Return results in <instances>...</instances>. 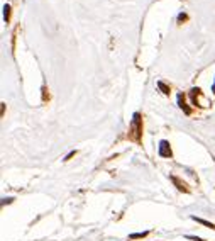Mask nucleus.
<instances>
[{
  "mask_svg": "<svg viewBox=\"0 0 215 241\" xmlns=\"http://www.w3.org/2000/svg\"><path fill=\"white\" fill-rule=\"evenodd\" d=\"M132 132L135 134V139L141 138L142 128H141V116H139V114H134V119H132Z\"/></svg>",
  "mask_w": 215,
  "mask_h": 241,
  "instance_id": "1",
  "label": "nucleus"
},
{
  "mask_svg": "<svg viewBox=\"0 0 215 241\" xmlns=\"http://www.w3.org/2000/svg\"><path fill=\"white\" fill-rule=\"evenodd\" d=\"M159 155H161V156H164V158L171 156V148H169L168 141H161L159 143Z\"/></svg>",
  "mask_w": 215,
  "mask_h": 241,
  "instance_id": "2",
  "label": "nucleus"
},
{
  "mask_svg": "<svg viewBox=\"0 0 215 241\" xmlns=\"http://www.w3.org/2000/svg\"><path fill=\"white\" fill-rule=\"evenodd\" d=\"M178 105L181 107L183 110H185V114H191V110H190V107H188V105H186V104H185V97H183L181 94L178 95Z\"/></svg>",
  "mask_w": 215,
  "mask_h": 241,
  "instance_id": "3",
  "label": "nucleus"
},
{
  "mask_svg": "<svg viewBox=\"0 0 215 241\" xmlns=\"http://www.w3.org/2000/svg\"><path fill=\"white\" fill-rule=\"evenodd\" d=\"M171 180H173V183H176V187H178V189L181 190V192H188L186 185H185V183H181V182H180V180L176 178V177H171Z\"/></svg>",
  "mask_w": 215,
  "mask_h": 241,
  "instance_id": "4",
  "label": "nucleus"
},
{
  "mask_svg": "<svg viewBox=\"0 0 215 241\" xmlns=\"http://www.w3.org/2000/svg\"><path fill=\"white\" fill-rule=\"evenodd\" d=\"M9 17H10V7H9V5H4V19L9 21Z\"/></svg>",
  "mask_w": 215,
  "mask_h": 241,
  "instance_id": "5",
  "label": "nucleus"
},
{
  "mask_svg": "<svg viewBox=\"0 0 215 241\" xmlns=\"http://www.w3.org/2000/svg\"><path fill=\"white\" fill-rule=\"evenodd\" d=\"M158 87H159L161 90H163V94H169V88L166 87V85H164L163 82H158Z\"/></svg>",
  "mask_w": 215,
  "mask_h": 241,
  "instance_id": "6",
  "label": "nucleus"
},
{
  "mask_svg": "<svg viewBox=\"0 0 215 241\" xmlns=\"http://www.w3.org/2000/svg\"><path fill=\"white\" fill-rule=\"evenodd\" d=\"M144 236H147V233H135V234H131V239H137V238H144Z\"/></svg>",
  "mask_w": 215,
  "mask_h": 241,
  "instance_id": "7",
  "label": "nucleus"
},
{
  "mask_svg": "<svg viewBox=\"0 0 215 241\" xmlns=\"http://www.w3.org/2000/svg\"><path fill=\"white\" fill-rule=\"evenodd\" d=\"M12 201H14L12 197H9V199H4V202H2V204H4V205H5V204H10Z\"/></svg>",
  "mask_w": 215,
  "mask_h": 241,
  "instance_id": "8",
  "label": "nucleus"
},
{
  "mask_svg": "<svg viewBox=\"0 0 215 241\" xmlns=\"http://www.w3.org/2000/svg\"><path fill=\"white\" fill-rule=\"evenodd\" d=\"M185 19H186L185 14H180V15H178V21H185Z\"/></svg>",
  "mask_w": 215,
  "mask_h": 241,
  "instance_id": "9",
  "label": "nucleus"
},
{
  "mask_svg": "<svg viewBox=\"0 0 215 241\" xmlns=\"http://www.w3.org/2000/svg\"><path fill=\"white\" fill-rule=\"evenodd\" d=\"M212 92H215V83H213V87H212Z\"/></svg>",
  "mask_w": 215,
  "mask_h": 241,
  "instance_id": "10",
  "label": "nucleus"
}]
</instances>
